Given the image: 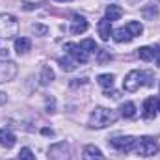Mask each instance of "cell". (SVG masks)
Instances as JSON below:
<instances>
[{
    "mask_svg": "<svg viewBox=\"0 0 160 160\" xmlns=\"http://www.w3.org/2000/svg\"><path fill=\"white\" fill-rule=\"evenodd\" d=\"M118 119V112L116 110H110V108H104V106H97L88 121V127L89 128H104V127H110L114 125Z\"/></svg>",
    "mask_w": 160,
    "mask_h": 160,
    "instance_id": "obj_1",
    "label": "cell"
},
{
    "mask_svg": "<svg viewBox=\"0 0 160 160\" xmlns=\"http://www.w3.org/2000/svg\"><path fill=\"white\" fill-rule=\"evenodd\" d=\"M151 84H153V75H151V73L134 69V71H130V73L125 77V80H123V89L128 91V93H134V91H138L142 86H151Z\"/></svg>",
    "mask_w": 160,
    "mask_h": 160,
    "instance_id": "obj_2",
    "label": "cell"
},
{
    "mask_svg": "<svg viewBox=\"0 0 160 160\" xmlns=\"http://www.w3.org/2000/svg\"><path fill=\"white\" fill-rule=\"evenodd\" d=\"M19 32V21L11 13H0V38L13 39Z\"/></svg>",
    "mask_w": 160,
    "mask_h": 160,
    "instance_id": "obj_3",
    "label": "cell"
},
{
    "mask_svg": "<svg viewBox=\"0 0 160 160\" xmlns=\"http://www.w3.org/2000/svg\"><path fill=\"white\" fill-rule=\"evenodd\" d=\"M158 151H160L158 142L151 136H143L136 142V153L140 157H155Z\"/></svg>",
    "mask_w": 160,
    "mask_h": 160,
    "instance_id": "obj_4",
    "label": "cell"
},
{
    "mask_svg": "<svg viewBox=\"0 0 160 160\" xmlns=\"http://www.w3.org/2000/svg\"><path fill=\"white\" fill-rule=\"evenodd\" d=\"M136 138L134 136H116V138H112L108 143L114 147V149H118L119 153H130L132 149H136Z\"/></svg>",
    "mask_w": 160,
    "mask_h": 160,
    "instance_id": "obj_5",
    "label": "cell"
},
{
    "mask_svg": "<svg viewBox=\"0 0 160 160\" xmlns=\"http://www.w3.org/2000/svg\"><path fill=\"white\" fill-rule=\"evenodd\" d=\"M48 160H71L69 143L60 142V143L50 145V149H48Z\"/></svg>",
    "mask_w": 160,
    "mask_h": 160,
    "instance_id": "obj_6",
    "label": "cell"
},
{
    "mask_svg": "<svg viewBox=\"0 0 160 160\" xmlns=\"http://www.w3.org/2000/svg\"><path fill=\"white\" fill-rule=\"evenodd\" d=\"M63 50H65L75 62H78V63H86V62H88V56H89V54H88L80 45H77V43H65V45H63Z\"/></svg>",
    "mask_w": 160,
    "mask_h": 160,
    "instance_id": "obj_7",
    "label": "cell"
},
{
    "mask_svg": "<svg viewBox=\"0 0 160 160\" xmlns=\"http://www.w3.org/2000/svg\"><path fill=\"white\" fill-rule=\"evenodd\" d=\"M82 160H104V155L97 145H86L82 151Z\"/></svg>",
    "mask_w": 160,
    "mask_h": 160,
    "instance_id": "obj_8",
    "label": "cell"
},
{
    "mask_svg": "<svg viewBox=\"0 0 160 160\" xmlns=\"http://www.w3.org/2000/svg\"><path fill=\"white\" fill-rule=\"evenodd\" d=\"M97 30H99V36H101V39L102 41H108L110 38H112V34H114V30H112V22H110L106 17L99 21Z\"/></svg>",
    "mask_w": 160,
    "mask_h": 160,
    "instance_id": "obj_9",
    "label": "cell"
},
{
    "mask_svg": "<svg viewBox=\"0 0 160 160\" xmlns=\"http://www.w3.org/2000/svg\"><path fill=\"white\" fill-rule=\"evenodd\" d=\"M15 142H17V138H15V134L9 128H0V145L2 147L11 149L15 145Z\"/></svg>",
    "mask_w": 160,
    "mask_h": 160,
    "instance_id": "obj_10",
    "label": "cell"
},
{
    "mask_svg": "<svg viewBox=\"0 0 160 160\" xmlns=\"http://www.w3.org/2000/svg\"><path fill=\"white\" fill-rule=\"evenodd\" d=\"M15 73H17L15 63H11V62H8V63H0V82H8V80H11L13 77H15Z\"/></svg>",
    "mask_w": 160,
    "mask_h": 160,
    "instance_id": "obj_11",
    "label": "cell"
},
{
    "mask_svg": "<svg viewBox=\"0 0 160 160\" xmlns=\"http://www.w3.org/2000/svg\"><path fill=\"white\" fill-rule=\"evenodd\" d=\"M88 21L82 15H73V24H71V34H84L88 30Z\"/></svg>",
    "mask_w": 160,
    "mask_h": 160,
    "instance_id": "obj_12",
    "label": "cell"
},
{
    "mask_svg": "<svg viewBox=\"0 0 160 160\" xmlns=\"http://www.w3.org/2000/svg\"><path fill=\"white\" fill-rule=\"evenodd\" d=\"M155 116H157V101H155V97H149L143 102V118L153 119Z\"/></svg>",
    "mask_w": 160,
    "mask_h": 160,
    "instance_id": "obj_13",
    "label": "cell"
},
{
    "mask_svg": "<svg viewBox=\"0 0 160 160\" xmlns=\"http://www.w3.org/2000/svg\"><path fill=\"white\" fill-rule=\"evenodd\" d=\"M119 116H121V118H125V119L134 118V116H136V104H134V102H130V101L123 102V104L119 106Z\"/></svg>",
    "mask_w": 160,
    "mask_h": 160,
    "instance_id": "obj_14",
    "label": "cell"
},
{
    "mask_svg": "<svg viewBox=\"0 0 160 160\" xmlns=\"http://www.w3.org/2000/svg\"><path fill=\"white\" fill-rule=\"evenodd\" d=\"M52 80H54V71H52V67L43 65V67H41V73H39V84L41 86H48Z\"/></svg>",
    "mask_w": 160,
    "mask_h": 160,
    "instance_id": "obj_15",
    "label": "cell"
},
{
    "mask_svg": "<svg viewBox=\"0 0 160 160\" xmlns=\"http://www.w3.org/2000/svg\"><path fill=\"white\" fill-rule=\"evenodd\" d=\"M32 48V41L28 38H15V50L17 54H26Z\"/></svg>",
    "mask_w": 160,
    "mask_h": 160,
    "instance_id": "obj_16",
    "label": "cell"
},
{
    "mask_svg": "<svg viewBox=\"0 0 160 160\" xmlns=\"http://www.w3.org/2000/svg\"><path fill=\"white\" fill-rule=\"evenodd\" d=\"M58 63H60V65H62V69H63V71H67V73L75 71V69H77V65H78V62H75L69 54H67V56H62V58L58 60Z\"/></svg>",
    "mask_w": 160,
    "mask_h": 160,
    "instance_id": "obj_17",
    "label": "cell"
},
{
    "mask_svg": "<svg viewBox=\"0 0 160 160\" xmlns=\"http://www.w3.org/2000/svg\"><path fill=\"white\" fill-rule=\"evenodd\" d=\"M127 32L132 36V38H136V36H142V32H143V26H142V22L140 21H130V22H127Z\"/></svg>",
    "mask_w": 160,
    "mask_h": 160,
    "instance_id": "obj_18",
    "label": "cell"
},
{
    "mask_svg": "<svg viewBox=\"0 0 160 160\" xmlns=\"http://www.w3.org/2000/svg\"><path fill=\"white\" fill-rule=\"evenodd\" d=\"M121 15H123V9H121L119 6H108L106 8V19L110 21V22H114V21H118V19H121Z\"/></svg>",
    "mask_w": 160,
    "mask_h": 160,
    "instance_id": "obj_19",
    "label": "cell"
},
{
    "mask_svg": "<svg viewBox=\"0 0 160 160\" xmlns=\"http://www.w3.org/2000/svg\"><path fill=\"white\" fill-rule=\"evenodd\" d=\"M112 38L118 41V43H128V41H132V36L127 32V28H119V30H116V32L112 34Z\"/></svg>",
    "mask_w": 160,
    "mask_h": 160,
    "instance_id": "obj_20",
    "label": "cell"
},
{
    "mask_svg": "<svg viewBox=\"0 0 160 160\" xmlns=\"http://www.w3.org/2000/svg\"><path fill=\"white\" fill-rule=\"evenodd\" d=\"M114 80H116V77L110 75V73H104V75H99V77H97L99 86H102V88H112V86H114Z\"/></svg>",
    "mask_w": 160,
    "mask_h": 160,
    "instance_id": "obj_21",
    "label": "cell"
},
{
    "mask_svg": "<svg viewBox=\"0 0 160 160\" xmlns=\"http://www.w3.org/2000/svg\"><path fill=\"white\" fill-rule=\"evenodd\" d=\"M138 56L142 62H151L153 60V48L151 47H140L138 48Z\"/></svg>",
    "mask_w": 160,
    "mask_h": 160,
    "instance_id": "obj_22",
    "label": "cell"
},
{
    "mask_svg": "<svg viewBox=\"0 0 160 160\" xmlns=\"http://www.w3.org/2000/svg\"><path fill=\"white\" fill-rule=\"evenodd\" d=\"M80 47H82V48H84L88 54H89V52H97V50H99V48H97V43H95L93 39H84V41H80Z\"/></svg>",
    "mask_w": 160,
    "mask_h": 160,
    "instance_id": "obj_23",
    "label": "cell"
},
{
    "mask_svg": "<svg viewBox=\"0 0 160 160\" xmlns=\"http://www.w3.org/2000/svg\"><path fill=\"white\" fill-rule=\"evenodd\" d=\"M19 160H36V155L30 147H22L19 151Z\"/></svg>",
    "mask_w": 160,
    "mask_h": 160,
    "instance_id": "obj_24",
    "label": "cell"
},
{
    "mask_svg": "<svg viewBox=\"0 0 160 160\" xmlns=\"http://www.w3.org/2000/svg\"><path fill=\"white\" fill-rule=\"evenodd\" d=\"M142 13H143L145 19H155V17L158 15V8H157V6H145Z\"/></svg>",
    "mask_w": 160,
    "mask_h": 160,
    "instance_id": "obj_25",
    "label": "cell"
},
{
    "mask_svg": "<svg viewBox=\"0 0 160 160\" xmlns=\"http://www.w3.org/2000/svg\"><path fill=\"white\" fill-rule=\"evenodd\" d=\"M32 32H34L36 36H47V34H48V28H47L45 24H34V26H32Z\"/></svg>",
    "mask_w": 160,
    "mask_h": 160,
    "instance_id": "obj_26",
    "label": "cell"
},
{
    "mask_svg": "<svg viewBox=\"0 0 160 160\" xmlns=\"http://www.w3.org/2000/svg\"><path fill=\"white\" fill-rule=\"evenodd\" d=\"M97 60H99V63H106V62L112 60V56L106 50H97Z\"/></svg>",
    "mask_w": 160,
    "mask_h": 160,
    "instance_id": "obj_27",
    "label": "cell"
},
{
    "mask_svg": "<svg viewBox=\"0 0 160 160\" xmlns=\"http://www.w3.org/2000/svg\"><path fill=\"white\" fill-rule=\"evenodd\" d=\"M45 104H47V112H56V102L52 97H47L45 99Z\"/></svg>",
    "mask_w": 160,
    "mask_h": 160,
    "instance_id": "obj_28",
    "label": "cell"
},
{
    "mask_svg": "<svg viewBox=\"0 0 160 160\" xmlns=\"http://www.w3.org/2000/svg\"><path fill=\"white\" fill-rule=\"evenodd\" d=\"M153 58L157 60V67H160V47H153Z\"/></svg>",
    "mask_w": 160,
    "mask_h": 160,
    "instance_id": "obj_29",
    "label": "cell"
},
{
    "mask_svg": "<svg viewBox=\"0 0 160 160\" xmlns=\"http://www.w3.org/2000/svg\"><path fill=\"white\" fill-rule=\"evenodd\" d=\"M38 6L36 4H28V2H24V9H36Z\"/></svg>",
    "mask_w": 160,
    "mask_h": 160,
    "instance_id": "obj_30",
    "label": "cell"
},
{
    "mask_svg": "<svg viewBox=\"0 0 160 160\" xmlns=\"http://www.w3.org/2000/svg\"><path fill=\"white\" fill-rule=\"evenodd\" d=\"M41 132H43V134H45V136H52V134H54V132H52V130H50V128H43V130H41Z\"/></svg>",
    "mask_w": 160,
    "mask_h": 160,
    "instance_id": "obj_31",
    "label": "cell"
},
{
    "mask_svg": "<svg viewBox=\"0 0 160 160\" xmlns=\"http://www.w3.org/2000/svg\"><path fill=\"white\" fill-rule=\"evenodd\" d=\"M6 101H8V97H6V93H2V91H0V104H4Z\"/></svg>",
    "mask_w": 160,
    "mask_h": 160,
    "instance_id": "obj_32",
    "label": "cell"
},
{
    "mask_svg": "<svg viewBox=\"0 0 160 160\" xmlns=\"http://www.w3.org/2000/svg\"><path fill=\"white\" fill-rule=\"evenodd\" d=\"M157 108L160 110V101H157Z\"/></svg>",
    "mask_w": 160,
    "mask_h": 160,
    "instance_id": "obj_33",
    "label": "cell"
},
{
    "mask_svg": "<svg viewBox=\"0 0 160 160\" xmlns=\"http://www.w3.org/2000/svg\"><path fill=\"white\" fill-rule=\"evenodd\" d=\"M58 2H65V0H58Z\"/></svg>",
    "mask_w": 160,
    "mask_h": 160,
    "instance_id": "obj_34",
    "label": "cell"
}]
</instances>
